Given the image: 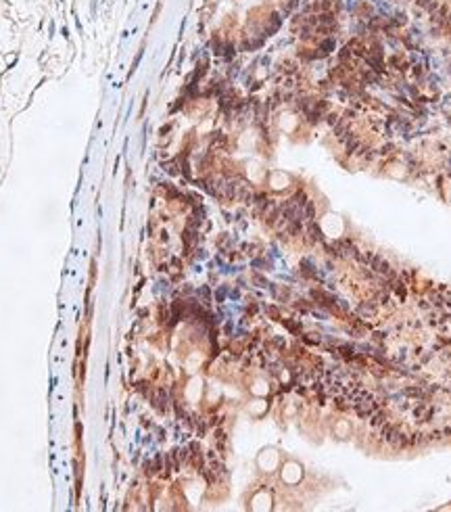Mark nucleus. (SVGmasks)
<instances>
[{"label":"nucleus","mask_w":451,"mask_h":512,"mask_svg":"<svg viewBox=\"0 0 451 512\" xmlns=\"http://www.w3.org/2000/svg\"><path fill=\"white\" fill-rule=\"evenodd\" d=\"M370 270H376L378 274H383V276H393L391 264L383 258V255H376V253H374V258L370 262Z\"/></svg>","instance_id":"obj_1"},{"label":"nucleus","mask_w":451,"mask_h":512,"mask_svg":"<svg viewBox=\"0 0 451 512\" xmlns=\"http://www.w3.org/2000/svg\"><path fill=\"white\" fill-rule=\"evenodd\" d=\"M385 423H389L387 412H385L383 408H378V410L370 416V427H374V429H381Z\"/></svg>","instance_id":"obj_2"},{"label":"nucleus","mask_w":451,"mask_h":512,"mask_svg":"<svg viewBox=\"0 0 451 512\" xmlns=\"http://www.w3.org/2000/svg\"><path fill=\"white\" fill-rule=\"evenodd\" d=\"M397 429H399V427H395V425H391V423H385V425L381 427V437H383V441H387V444H389L391 437L395 435Z\"/></svg>","instance_id":"obj_3"},{"label":"nucleus","mask_w":451,"mask_h":512,"mask_svg":"<svg viewBox=\"0 0 451 512\" xmlns=\"http://www.w3.org/2000/svg\"><path fill=\"white\" fill-rule=\"evenodd\" d=\"M165 402H168V395H165V391H163V389H159V391H157V398L153 400V404H155V408H157V410H161V412H163V410H165Z\"/></svg>","instance_id":"obj_4"},{"label":"nucleus","mask_w":451,"mask_h":512,"mask_svg":"<svg viewBox=\"0 0 451 512\" xmlns=\"http://www.w3.org/2000/svg\"><path fill=\"white\" fill-rule=\"evenodd\" d=\"M303 207H305V212H303V218H305V220H310V222H312V220H314V216H316V205H314V201H307V203H305Z\"/></svg>","instance_id":"obj_5"},{"label":"nucleus","mask_w":451,"mask_h":512,"mask_svg":"<svg viewBox=\"0 0 451 512\" xmlns=\"http://www.w3.org/2000/svg\"><path fill=\"white\" fill-rule=\"evenodd\" d=\"M307 230H310V235L314 237V241H322V230L314 220L310 222V226H307Z\"/></svg>","instance_id":"obj_6"},{"label":"nucleus","mask_w":451,"mask_h":512,"mask_svg":"<svg viewBox=\"0 0 451 512\" xmlns=\"http://www.w3.org/2000/svg\"><path fill=\"white\" fill-rule=\"evenodd\" d=\"M360 314H368V316H372L374 314V308L372 306H360V310H358Z\"/></svg>","instance_id":"obj_7"},{"label":"nucleus","mask_w":451,"mask_h":512,"mask_svg":"<svg viewBox=\"0 0 451 512\" xmlns=\"http://www.w3.org/2000/svg\"><path fill=\"white\" fill-rule=\"evenodd\" d=\"M255 283H257V285H264V287H268L266 278H261V276H257V274H255Z\"/></svg>","instance_id":"obj_8"}]
</instances>
